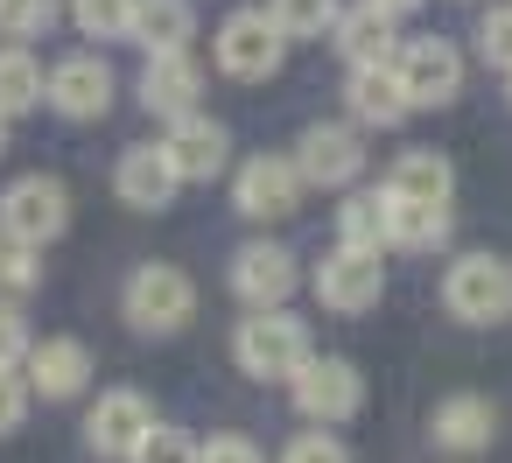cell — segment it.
<instances>
[{
	"instance_id": "obj_1",
	"label": "cell",
	"mask_w": 512,
	"mask_h": 463,
	"mask_svg": "<svg viewBox=\"0 0 512 463\" xmlns=\"http://www.w3.org/2000/svg\"><path fill=\"white\" fill-rule=\"evenodd\" d=\"M232 358H239V372H253V379H295L316 351H309L302 316L253 309V316H239V330H232Z\"/></svg>"
},
{
	"instance_id": "obj_2",
	"label": "cell",
	"mask_w": 512,
	"mask_h": 463,
	"mask_svg": "<svg viewBox=\"0 0 512 463\" xmlns=\"http://www.w3.org/2000/svg\"><path fill=\"white\" fill-rule=\"evenodd\" d=\"M211 50H218V71H225V78H239V85H260V78H274V71H281V57H288V36L274 29V15H267V8H232V15L218 22Z\"/></svg>"
},
{
	"instance_id": "obj_3",
	"label": "cell",
	"mask_w": 512,
	"mask_h": 463,
	"mask_svg": "<svg viewBox=\"0 0 512 463\" xmlns=\"http://www.w3.org/2000/svg\"><path fill=\"white\" fill-rule=\"evenodd\" d=\"M64 225H71V190L57 176H15L8 190H0V239L43 253Z\"/></svg>"
},
{
	"instance_id": "obj_4",
	"label": "cell",
	"mask_w": 512,
	"mask_h": 463,
	"mask_svg": "<svg viewBox=\"0 0 512 463\" xmlns=\"http://www.w3.org/2000/svg\"><path fill=\"white\" fill-rule=\"evenodd\" d=\"M190 316H197V288H190L183 267L148 260V267L127 274V323H134V330H148V337H176Z\"/></svg>"
},
{
	"instance_id": "obj_5",
	"label": "cell",
	"mask_w": 512,
	"mask_h": 463,
	"mask_svg": "<svg viewBox=\"0 0 512 463\" xmlns=\"http://www.w3.org/2000/svg\"><path fill=\"white\" fill-rule=\"evenodd\" d=\"M442 302L456 323H498V316H512V267L498 253H463L442 274Z\"/></svg>"
},
{
	"instance_id": "obj_6",
	"label": "cell",
	"mask_w": 512,
	"mask_h": 463,
	"mask_svg": "<svg viewBox=\"0 0 512 463\" xmlns=\"http://www.w3.org/2000/svg\"><path fill=\"white\" fill-rule=\"evenodd\" d=\"M393 78H400L407 106H449L463 92V50L442 36H407L393 50Z\"/></svg>"
},
{
	"instance_id": "obj_7",
	"label": "cell",
	"mask_w": 512,
	"mask_h": 463,
	"mask_svg": "<svg viewBox=\"0 0 512 463\" xmlns=\"http://www.w3.org/2000/svg\"><path fill=\"white\" fill-rule=\"evenodd\" d=\"M295 169H302V183H316V190H344V183H358V169H365V141H358V127H344V120H316V127H302V141H295Z\"/></svg>"
},
{
	"instance_id": "obj_8",
	"label": "cell",
	"mask_w": 512,
	"mask_h": 463,
	"mask_svg": "<svg viewBox=\"0 0 512 463\" xmlns=\"http://www.w3.org/2000/svg\"><path fill=\"white\" fill-rule=\"evenodd\" d=\"M379 295H386V260L365 253V246H337V253L316 267V302L337 309V316H365Z\"/></svg>"
},
{
	"instance_id": "obj_9",
	"label": "cell",
	"mask_w": 512,
	"mask_h": 463,
	"mask_svg": "<svg viewBox=\"0 0 512 463\" xmlns=\"http://www.w3.org/2000/svg\"><path fill=\"white\" fill-rule=\"evenodd\" d=\"M288 386H295V407L309 421H351L365 407V379H358L351 358H309Z\"/></svg>"
},
{
	"instance_id": "obj_10",
	"label": "cell",
	"mask_w": 512,
	"mask_h": 463,
	"mask_svg": "<svg viewBox=\"0 0 512 463\" xmlns=\"http://www.w3.org/2000/svg\"><path fill=\"white\" fill-rule=\"evenodd\" d=\"M295 281H302V267H295V253H288V246L253 239V246H239V253H232V288H239V302H246V309H281V302L295 295Z\"/></svg>"
},
{
	"instance_id": "obj_11",
	"label": "cell",
	"mask_w": 512,
	"mask_h": 463,
	"mask_svg": "<svg viewBox=\"0 0 512 463\" xmlns=\"http://www.w3.org/2000/svg\"><path fill=\"white\" fill-rule=\"evenodd\" d=\"M50 106H57L64 120H106V106H113V64H106L99 50L64 57V64L50 71Z\"/></svg>"
},
{
	"instance_id": "obj_12",
	"label": "cell",
	"mask_w": 512,
	"mask_h": 463,
	"mask_svg": "<svg viewBox=\"0 0 512 463\" xmlns=\"http://www.w3.org/2000/svg\"><path fill=\"white\" fill-rule=\"evenodd\" d=\"M162 155H169L176 183H211V176L232 162V134H225L211 113H190V120H176V127L162 134Z\"/></svg>"
},
{
	"instance_id": "obj_13",
	"label": "cell",
	"mask_w": 512,
	"mask_h": 463,
	"mask_svg": "<svg viewBox=\"0 0 512 463\" xmlns=\"http://www.w3.org/2000/svg\"><path fill=\"white\" fill-rule=\"evenodd\" d=\"M302 169H295V155H253L246 169H239V183H232V197H239V211L246 218H288L295 204H302Z\"/></svg>"
},
{
	"instance_id": "obj_14",
	"label": "cell",
	"mask_w": 512,
	"mask_h": 463,
	"mask_svg": "<svg viewBox=\"0 0 512 463\" xmlns=\"http://www.w3.org/2000/svg\"><path fill=\"white\" fill-rule=\"evenodd\" d=\"M148 428H155V407H148L134 386H113V393H99V407L85 414V442H92L99 456H134Z\"/></svg>"
},
{
	"instance_id": "obj_15",
	"label": "cell",
	"mask_w": 512,
	"mask_h": 463,
	"mask_svg": "<svg viewBox=\"0 0 512 463\" xmlns=\"http://www.w3.org/2000/svg\"><path fill=\"white\" fill-rule=\"evenodd\" d=\"M197 99H204V64H197L190 50L148 57V71H141V106H148V113H162V120L176 127V120L197 113Z\"/></svg>"
},
{
	"instance_id": "obj_16",
	"label": "cell",
	"mask_w": 512,
	"mask_h": 463,
	"mask_svg": "<svg viewBox=\"0 0 512 463\" xmlns=\"http://www.w3.org/2000/svg\"><path fill=\"white\" fill-rule=\"evenodd\" d=\"M330 43H337V57H344L351 71H379V64H393V50H400L393 15H386V8H372V0H358V8H344V15H337Z\"/></svg>"
},
{
	"instance_id": "obj_17",
	"label": "cell",
	"mask_w": 512,
	"mask_h": 463,
	"mask_svg": "<svg viewBox=\"0 0 512 463\" xmlns=\"http://www.w3.org/2000/svg\"><path fill=\"white\" fill-rule=\"evenodd\" d=\"M22 372H29V393L71 400V393H85V379H92V351H85L78 337H43V344H29Z\"/></svg>"
},
{
	"instance_id": "obj_18",
	"label": "cell",
	"mask_w": 512,
	"mask_h": 463,
	"mask_svg": "<svg viewBox=\"0 0 512 463\" xmlns=\"http://www.w3.org/2000/svg\"><path fill=\"white\" fill-rule=\"evenodd\" d=\"M113 190L134 204V211H162L183 183H176V169H169V155H162V141H141V148H127L120 155V169H113Z\"/></svg>"
},
{
	"instance_id": "obj_19",
	"label": "cell",
	"mask_w": 512,
	"mask_h": 463,
	"mask_svg": "<svg viewBox=\"0 0 512 463\" xmlns=\"http://www.w3.org/2000/svg\"><path fill=\"white\" fill-rule=\"evenodd\" d=\"M344 106H351V127H400V120L414 113L407 92H400V78H393V64L351 71V78H344Z\"/></svg>"
},
{
	"instance_id": "obj_20",
	"label": "cell",
	"mask_w": 512,
	"mask_h": 463,
	"mask_svg": "<svg viewBox=\"0 0 512 463\" xmlns=\"http://www.w3.org/2000/svg\"><path fill=\"white\" fill-rule=\"evenodd\" d=\"M491 428H498V414H491V400H484V393H449V400L435 407V421H428V435H435L442 449H456V456L484 449V442H491Z\"/></svg>"
},
{
	"instance_id": "obj_21",
	"label": "cell",
	"mask_w": 512,
	"mask_h": 463,
	"mask_svg": "<svg viewBox=\"0 0 512 463\" xmlns=\"http://www.w3.org/2000/svg\"><path fill=\"white\" fill-rule=\"evenodd\" d=\"M190 36H197V8H190V0H141V8H134V43L148 57H176V50H190Z\"/></svg>"
},
{
	"instance_id": "obj_22",
	"label": "cell",
	"mask_w": 512,
	"mask_h": 463,
	"mask_svg": "<svg viewBox=\"0 0 512 463\" xmlns=\"http://www.w3.org/2000/svg\"><path fill=\"white\" fill-rule=\"evenodd\" d=\"M386 190V183H379ZM449 239V204H414V197H393L386 190V246H407V253H428Z\"/></svg>"
},
{
	"instance_id": "obj_23",
	"label": "cell",
	"mask_w": 512,
	"mask_h": 463,
	"mask_svg": "<svg viewBox=\"0 0 512 463\" xmlns=\"http://www.w3.org/2000/svg\"><path fill=\"white\" fill-rule=\"evenodd\" d=\"M43 99H50V71L29 57V43H8V50H0V120L36 113Z\"/></svg>"
},
{
	"instance_id": "obj_24",
	"label": "cell",
	"mask_w": 512,
	"mask_h": 463,
	"mask_svg": "<svg viewBox=\"0 0 512 463\" xmlns=\"http://www.w3.org/2000/svg\"><path fill=\"white\" fill-rule=\"evenodd\" d=\"M386 190H393V197H414V204H449V190H456V169H449L435 148H407V155L393 162Z\"/></svg>"
},
{
	"instance_id": "obj_25",
	"label": "cell",
	"mask_w": 512,
	"mask_h": 463,
	"mask_svg": "<svg viewBox=\"0 0 512 463\" xmlns=\"http://www.w3.org/2000/svg\"><path fill=\"white\" fill-rule=\"evenodd\" d=\"M337 246H365V253L386 246V190H351L337 204Z\"/></svg>"
},
{
	"instance_id": "obj_26",
	"label": "cell",
	"mask_w": 512,
	"mask_h": 463,
	"mask_svg": "<svg viewBox=\"0 0 512 463\" xmlns=\"http://www.w3.org/2000/svg\"><path fill=\"white\" fill-rule=\"evenodd\" d=\"M134 8H141V0H71V22H78V36L134 43Z\"/></svg>"
},
{
	"instance_id": "obj_27",
	"label": "cell",
	"mask_w": 512,
	"mask_h": 463,
	"mask_svg": "<svg viewBox=\"0 0 512 463\" xmlns=\"http://www.w3.org/2000/svg\"><path fill=\"white\" fill-rule=\"evenodd\" d=\"M267 15H274V29L288 43H309V36H330L344 8H337V0H267Z\"/></svg>"
},
{
	"instance_id": "obj_28",
	"label": "cell",
	"mask_w": 512,
	"mask_h": 463,
	"mask_svg": "<svg viewBox=\"0 0 512 463\" xmlns=\"http://www.w3.org/2000/svg\"><path fill=\"white\" fill-rule=\"evenodd\" d=\"M57 15H64V0H0V36H8V43L50 36Z\"/></svg>"
},
{
	"instance_id": "obj_29",
	"label": "cell",
	"mask_w": 512,
	"mask_h": 463,
	"mask_svg": "<svg viewBox=\"0 0 512 463\" xmlns=\"http://www.w3.org/2000/svg\"><path fill=\"white\" fill-rule=\"evenodd\" d=\"M127 463H197V442H190L183 428H162V421H155V428L141 435V449H134Z\"/></svg>"
},
{
	"instance_id": "obj_30",
	"label": "cell",
	"mask_w": 512,
	"mask_h": 463,
	"mask_svg": "<svg viewBox=\"0 0 512 463\" xmlns=\"http://www.w3.org/2000/svg\"><path fill=\"white\" fill-rule=\"evenodd\" d=\"M477 50H484V64H498V71L512 78V8H491V15L477 22Z\"/></svg>"
},
{
	"instance_id": "obj_31",
	"label": "cell",
	"mask_w": 512,
	"mask_h": 463,
	"mask_svg": "<svg viewBox=\"0 0 512 463\" xmlns=\"http://www.w3.org/2000/svg\"><path fill=\"white\" fill-rule=\"evenodd\" d=\"M36 246H15V239H0V295H22V288H36Z\"/></svg>"
},
{
	"instance_id": "obj_32",
	"label": "cell",
	"mask_w": 512,
	"mask_h": 463,
	"mask_svg": "<svg viewBox=\"0 0 512 463\" xmlns=\"http://www.w3.org/2000/svg\"><path fill=\"white\" fill-rule=\"evenodd\" d=\"M281 463H351V449H344L337 435H323V428H309V435H295V442L281 449Z\"/></svg>"
},
{
	"instance_id": "obj_33",
	"label": "cell",
	"mask_w": 512,
	"mask_h": 463,
	"mask_svg": "<svg viewBox=\"0 0 512 463\" xmlns=\"http://www.w3.org/2000/svg\"><path fill=\"white\" fill-rule=\"evenodd\" d=\"M22 414H29V379L15 365H0V435H15Z\"/></svg>"
},
{
	"instance_id": "obj_34",
	"label": "cell",
	"mask_w": 512,
	"mask_h": 463,
	"mask_svg": "<svg viewBox=\"0 0 512 463\" xmlns=\"http://www.w3.org/2000/svg\"><path fill=\"white\" fill-rule=\"evenodd\" d=\"M197 463H267L246 435H211V442H197Z\"/></svg>"
},
{
	"instance_id": "obj_35",
	"label": "cell",
	"mask_w": 512,
	"mask_h": 463,
	"mask_svg": "<svg viewBox=\"0 0 512 463\" xmlns=\"http://www.w3.org/2000/svg\"><path fill=\"white\" fill-rule=\"evenodd\" d=\"M29 358V330H22V309L0 302V365H22Z\"/></svg>"
},
{
	"instance_id": "obj_36",
	"label": "cell",
	"mask_w": 512,
	"mask_h": 463,
	"mask_svg": "<svg viewBox=\"0 0 512 463\" xmlns=\"http://www.w3.org/2000/svg\"><path fill=\"white\" fill-rule=\"evenodd\" d=\"M372 8H386V15H414L421 0H372Z\"/></svg>"
},
{
	"instance_id": "obj_37",
	"label": "cell",
	"mask_w": 512,
	"mask_h": 463,
	"mask_svg": "<svg viewBox=\"0 0 512 463\" xmlns=\"http://www.w3.org/2000/svg\"><path fill=\"white\" fill-rule=\"evenodd\" d=\"M0 155H8V120H0Z\"/></svg>"
},
{
	"instance_id": "obj_38",
	"label": "cell",
	"mask_w": 512,
	"mask_h": 463,
	"mask_svg": "<svg viewBox=\"0 0 512 463\" xmlns=\"http://www.w3.org/2000/svg\"><path fill=\"white\" fill-rule=\"evenodd\" d=\"M505 92H512V78H505Z\"/></svg>"
}]
</instances>
